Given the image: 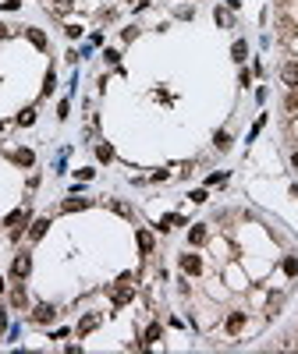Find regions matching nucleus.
Segmentation results:
<instances>
[{
	"mask_svg": "<svg viewBox=\"0 0 298 354\" xmlns=\"http://www.w3.org/2000/svg\"><path fill=\"white\" fill-rule=\"evenodd\" d=\"M132 298H135V287L128 284V277H121V284H118L114 291H110V301H114L118 308H124V305H128Z\"/></svg>",
	"mask_w": 298,
	"mask_h": 354,
	"instance_id": "f257e3e1",
	"label": "nucleus"
},
{
	"mask_svg": "<svg viewBox=\"0 0 298 354\" xmlns=\"http://www.w3.org/2000/svg\"><path fill=\"white\" fill-rule=\"evenodd\" d=\"M28 269H32V259L22 252V255L14 259V266H11V277H14V280H25V277H28Z\"/></svg>",
	"mask_w": 298,
	"mask_h": 354,
	"instance_id": "f03ea898",
	"label": "nucleus"
},
{
	"mask_svg": "<svg viewBox=\"0 0 298 354\" xmlns=\"http://www.w3.org/2000/svg\"><path fill=\"white\" fill-rule=\"evenodd\" d=\"M4 223H8V227L14 230V238H18V230H22V227L28 223V209H14V213H11V216H8Z\"/></svg>",
	"mask_w": 298,
	"mask_h": 354,
	"instance_id": "7ed1b4c3",
	"label": "nucleus"
},
{
	"mask_svg": "<svg viewBox=\"0 0 298 354\" xmlns=\"http://www.w3.org/2000/svg\"><path fill=\"white\" fill-rule=\"evenodd\" d=\"M54 316H57L54 305H36V308H32V323H50Z\"/></svg>",
	"mask_w": 298,
	"mask_h": 354,
	"instance_id": "20e7f679",
	"label": "nucleus"
},
{
	"mask_svg": "<svg viewBox=\"0 0 298 354\" xmlns=\"http://www.w3.org/2000/svg\"><path fill=\"white\" fill-rule=\"evenodd\" d=\"M181 269L188 273V277H196V273H202V262H199V255H181Z\"/></svg>",
	"mask_w": 298,
	"mask_h": 354,
	"instance_id": "39448f33",
	"label": "nucleus"
},
{
	"mask_svg": "<svg viewBox=\"0 0 298 354\" xmlns=\"http://www.w3.org/2000/svg\"><path fill=\"white\" fill-rule=\"evenodd\" d=\"M25 35H28V43H32L36 50H46V32H43V28H25Z\"/></svg>",
	"mask_w": 298,
	"mask_h": 354,
	"instance_id": "423d86ee",
	"label": "nucleus"
},
{
	"mask_svg": "<svg viewBox=\"0 0 298 354\" xmlns=\"http://www.w3.org/2000/svg\"><path fill=\"white\" fill-rule=\"evenodd\" d=\"M280 78H284V85H298V64H294V60L284 64V67H280Z\"/></svg>",
	"mask_w": 298,
	"mask_h": 354,
	"instance_id": "0eeeda50",
	"label": "nucleus"
},
{
	"mask_svg": "<svg viewBox=\"0 0 298 354\" xmlns=\"http://www.w3.org/2000/svg\"><path fill=\"white\" fill-rule=\"evenodd\" d=\"M46 227H50V220H46V216H40V220H36V223L28 227V238H32V241H40L43 234H46Z\"/></svg>",
	"mask_w": 298,
	"mask_h": 354,
	"instance_id": "6e6552de",
	"label": "nucleus"
},
{
	"mask_svg": "<svg viewBox=\"0 0 298 354\" xmlns=\"http://www.w3.org/2000/svg\"><path fill=\"white\" fill-rule=\"evenodd\" d=\"M242 326H245V312H231L228 316V333H242Z\"/></svg>",
	"mask_w": 298,
	"mask_h": 354,
	"instance_id": "1a4fd4ad",
	"label": "nucleus"
},
{
	"mask_svg": "<svg viewBox=\"0 0 298 354\" xmlns=\"http://www.w3.org/2000/svg\"><path fill=\"white\" fill-rule=\"evenodd\" d=\"M96 326H100V316H96V312H89V316H86V319H82V323H78V333H82V337H86V333H92V330H96Z\"/></svg>",
	"mask_w": 298,
	"mask_h": 354,
	"instance_id": "9d476101",
	"label": "nucleus"
},
{
	"mask_svg": "<svg viewBox=\"0 0 298 354\" xmlns=\"http://www.w3.org/2000/svg\"><path fill=\"white\" fill-rule=\"evenodd\" d=\"M14 163H18V167H32V163H36L32 149H18V152H14Z\"/></svg>",
	"mask_w": 298,
	"mask_h": 354,
	"instance_id": "9b49d317",
	"label": "nucleus"
},
{
	"mask_svg": "<svg viewBox=\"0 0 298 354\" xmlns=\"http://www.w3.org/2000/svg\"><path fill=\"white\" fill-rule=\"evenodd\" d=\"M86 206H89V199H68L60 209H64V213H78V209H86Z\"/></svg>",
	"mask_w": 298,
	"mask_h": 354,
	"instance_id": "f8f14e48",
	"label": "nucleus"
},
{
	"mask_svg": "<svg viewBox=\"0 0 298 354\" xmlns=\"http://www.w3.org/2000/svg\"><path fill=\"white\" fill-rule=\"evenodd\" d=\"M188 241H192V245H202V241H206V227H199V223H196V227L188 230Z\"/></svg>",
	"mask_w": 298,
	"mask_h": 354,
	"instance_id": "ddd939ff",
	"label": "nucleus"
},
{
	"mask_svg": "<svg viewBox=\"0 0 298 354\" xmlns=\"http://www.w3.org/2000/svg\"><path fill=\"white\" fill-rule=\"evenodd\" d=\"M138 248L142 252H153V234H149V230H138Z\"/></svg>",
	"mask_w": 298,
	"mask_h": 354,
	"instance_id": "4468645a",
	"label": "nucleus"
},
{
	"mask_svg": "<svg viewBox=\"0 0 298 354\" xmlns=\"http://www.w3.org/2000/svg\"><path fill=\"white\" fill-rule=\"evenodd\" d=\"M231 57H234V60H245V57H248V46L242 43V39H238V43L231 46Z\"/></svg>",
	"mask_w": 298,
	"mask_h": 354,
	"instance_id": "2eb2a0df",
	"label": "nucleus"
},
{
	"mask_svg": "<svg viewBox=\"0 0 298 354\" xmlns=\"http://www.w3.org/2000/svg\"><path fill=\"white\" fill-rule=\"evenodd\" d=\"M216 149H220V152L231 149V135H228V131H216Z\"/></svg>",
	"mask_w": 298,
	"mask_h": 354,
	"instance_id": "dca6fc26",
	"label": "nucleus"
},
{
	"mask_svg": "<svg viewBox=\"0 0 298 354\" xmlns=\"http://www.w3.org/2000/svg\"><path fill=\"white\" fill-rule=\"evenodd\" d=\"M96 156L103 163H110V160H114V149H110V145H96Z\"/></svg>",
	"mask_w": 298,
	"mask_h": 354,
	"instance_id": "f3484780",
	"label": "nucleus"
},
{
	"mask_svg": "<svg viewBox=\"0 0 298 354\" xmlns=\"http://www.w3.org/2000/svg\"><path fill=\"white\" fill-rule=\"evenodd\" d=\"M178 223H181V216H178V213H170V216H164V220H160V230H170V227H178Z\"/></svg>",
	"mask_w": 298,
	"mask_h": 354,
	"instance_id": "a211bd4d",
	"label": "nucleus"
},
{
	"mask_svg": "<svg viewBox=\"0 0 298 354\" xmlns=\"http://www.w3.org/2000/svg\"><path fill=\"white\" fill-rule=\"evenodd\" d=\"M32 121H36V110H32V106L18 113V124H32Z\"/></svg>",
	"mask_w": 298,
	"mask_h": 354,
	"instance_id": "6ab92c4d",
	"label": "nucleus"
},
{
	"mask_svg": "<svg viewBox=\"0 0 298 354\" xmlns=\"http://www.w3.org/2000/svg\"><path fill=\"white\" fill-rule=\"evenodd\" d=\"M11 305H14V308H22V305H25V291H22V287H14V294H11Z\"/></svg>",
	"mask_w": 298,
	"mask_h": 354,
	"instance_id": "aec40b11",
	"label": "nucleus"
},
{
	"mask_svg": "<svg viewBox=\"0 0 298 354\" xmlns=\"http://www.w3.org/2000/svg\"><path fill=\"white\" fill-rule=\"evenodd\" d=\"M284 273H288V277H294V273H298V259H284Z\"/></svg>",
	"mask_w": 298,
	"mask_h": 354,
	"instance_id": "412c9836",
	"label": "nucleus"
},
{
	"mask_svg": "<svg viewBox=\"0 0 298 354\" xmlns=\"http://www.w3.org/2000/svg\"><path fill=\"white\" fill-rule=\"evenodd\" d=\"M146 340H149V344H153V340H160V326H156V323L146 330Z\"/></svg>",
	"mask_w": 298,
	"mask_h": 354,
	"instance_id": "4be33fe9",
	"label": "nucleus"
},
{
	"mask_svg": "<svg viewBox=\"0 0 298 354\" xmlns=\"http://www.w3.org/2000/svg\"><path fill=\"white\" fill-rule=\"evenodd\" d=\"M50 92H54V71L46 74V85H43V96H50Z\"/></svg>",
	"mask_w": 298,
	"mask_h": 354,
	"instance_id": "5701e85b",
	"label": "nucleus"
},
{
	"mask_svg": "<svg viewBox=\"0 0 298 354\" xmlns=\"http://www.w3.org/2000/svg\"><path fill=\"white\" fill-rule=\"evenodd\" d=\"M224 181H228V177H224V174H210V181H206V184L213 188V184H224Z\"/></svg>",
	"mask_w": 298,
	"mask_h": 354,
	"instance_id": "b1692460",
	"label": "nucleus"
},
{
	"mask_svg": "<svg viewBox=\"0 0 298 354\" xmlns=\"http://www.w3.org/2000/svg\"><path fill=\"white\" fill-rule=\"evenodd\" d=\"M4 35H11V28H8V25H0V39H4Z\"/></svg>",
	"mask_w": 298,
	"mask_h": 354,
	"instance_id": "393cba45",
	"label": "nucleus"
},
{
	"mask_svg": "<svg viewBox=\"0 0 298 354\" xmlns=\"http://www.w3.org/2000/svg\"><path fill=\"white\" fill-rule=\"evenodd\" d=\"M291 163H294V170H298V152H294V156H291Z\"/></svg>",
	"mask_w": 298,
	"mask_h": 354,
	"instance_id": "a878e982",
	"label": "nucleus"
},
{
	"mask_svg": "<svg viewBox=\"0 0 298 354\" xmlns=\"http://www.w3.org/2000/svg\"><path fill=\"white\" fill-rule=\"evenodd\" d=\"M0 294H4V277H0Z\"/></svg>",
	"mask_w": 298,
	"mask_h": 354,
	"instance_id": "bb28decb",
	"label": "nucleus"
},
{
	"mask_svg": "<svg viewBox=\"0 0 298 354\" xmlns=\"http://www.w3.org/2000/svg\"><path fill=\"white\" fill-rule=\"evenodd\" d=\"M0 128H4V124H0Z\"/></svg>",
	"mask_w": 298,
	"mask_h": 354,
	"instance_id": "cd10ccee",
	"label": "nucleus"
}]
</instances>
